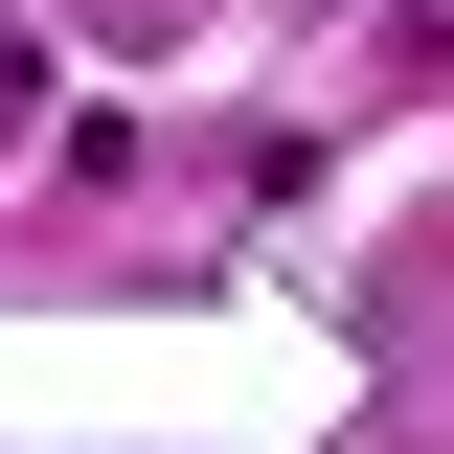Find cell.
Returning a JSON list of instances; mask_svg holds the SVG:
<instances>
[{"label":"cell","mask_w":454,"mask_h":454,"mask_svg":"<svg viewBox=\"0 0 454 454\" xmlns=\"http://www.w3.org/2000/svg\"><path fill=\"white\" fill-rule=\"evenodd\" d=\"M23 91H46V68H23V23H0V137H23Z\"/></svg>","instance_id":"1"}]
</instances>
